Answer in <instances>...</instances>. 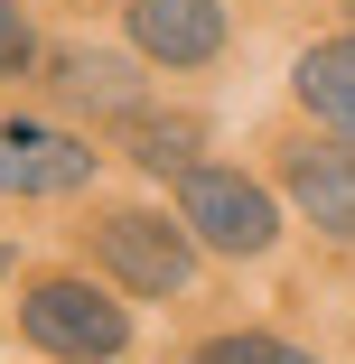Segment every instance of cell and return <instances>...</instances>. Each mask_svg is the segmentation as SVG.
I'll use <instances>...</instances> for the list:
<instances>
[{"instance_id": "6da1fadb", "label": "cell", "mask_w": 355, "mask_h": 364, "mask_svg": "<svg viewBox=\"0 0 355 364\" xmlns=\"http://www.w3.org/2000/svg\"><path fill=\"white\" fill-rule=\"evenodd\" d=\"M178 225L206 243V252H234V262H253V252H271L280 243V205H271V187H253L243 168H178Z\"/></svg>"}, {"instance_id": "7a4b0ae2", "label": "cell", "mask_w": 355, "mask_h": 364, "mask_svg": "<svg viewBox=\"0 0 355 364\" xmlns=\"http://www.w3.org/2000/svg\"><path fill=\"white\" fill-rule=\"evenodd\" d=\"M94 262L122 289H140V299H178L196 280V234L169 225V215H103L94 225Z\"/></svg>"}, {"instance_id": "3957f363", "label": "cell", "mask_w": 355, "mask_h": 364, "mask_svg": "<svg viewBox=\"0 0 355 364\" xmlns=\"http://www.w3.org/2000/svg\"><path fill=\"white\" fill-rule=\"evenodd\" d=\"M19 327H28V346H47V355H122V346H131V318L103 299L94 280H38L28 309H19Z\"/></svg>"}, {"instance_id": "277c9868", "label": "cell", "mask_w": 355, "mask_h": 364, "mask_svg": "<svg viewBox=\"0 0 355 364\" xmlns=\"http://www.w3.org/2000/svg\"><path fill=\"white\" fill-rule=\"evenodd\" d=\"M94 178V150L47 122H0V196H75Z\"/></svg>"}, {"instance_id": "5b68a950", "label": "cell", "mask_w": 355, "mask_h": 364, "mask_svg": "<svg viewBox=\"0 0 355 364\" xmlns=\"http://www.w3.org/2000/svg\"><path fill=\"white\" fill-rule=\"evenodd\" d=\"M280 187H290V205L309 215L318 234L355 243V150H346V140H318V150H290V159H280Z\"/></svg>"}, {"instance_id": "8992f818", "label": "cell", "mask_w": 355, "mask_h": 364, "mask_svg": "<svg viewBox=\"0 0 355 364\" xmlns=\"http://www.w3.org/2000/svg\"><path fill=\"white\" fill-rule=\"evenodd\" d=\"M131 47L159 65H206L225 47V0H131Z\"/></svg>"}, {"instance_id": "52a82bcc", "label": "cell", "mask_w": 355, "mask_h": 364, "mask_svg": "<svg viewBox=\"0 0 355 364\" xmlns=\"http://www.w3.org/2000/svg\"><path fill=\"white\" fill-rule=\"evenodd\" d=\"M290 85H300V103H309L318 122H337V131L355 140V28H346V38H318V47L300 56Z\"/></svg>"}, {"instance_id": "ba28073f", "label": "cell", "mask_w": 355, "mask_h": 364, "mask_svg": "<svg viewBox=\"0 0 355 364\" xmlns=\"http://www.w3.org/2000/svg\"><path fill=\"white\" fill-rule=\"evenodd\" d=\"M56 94L85 103V112H131V103H140V75H131V56L75 47V56H56Z\"/></svg>"}, {"instance_id": "9c48e42d", "label": "cell", "mask_w": 355, "mask_h": 364, "mask_svg": "<svg viewBox=\"0 0 355 364\" xmlns=\"http://www.w3.org/2000/svg\"><path fill=\"white\" fill-rule=\"evenodd\" d=\"M196 140H206L196 122H140V131H131V159L169 178V168H187V159H196Z\"/></svg>"}, {"instance_id": "30bf717a", "label": "cell", "mask_w": 355, "mask_h": 364, "mask_svg": "<svg viewBox=\"0 0 355 364\" xmlns=\"http://www.w3.org/2000/svg\"><path fill=\"white\" fill-rule=\"evenodd\" d=\"M206 364H300V346L290 336H216Z\"/></svg>"}, {"instance_id": "8fae6325", "label": "cell", "mask_w": 355, "mask_h": 364, "mask_svg": "<svg viewBox=\"0 0 355 364\" xmlns=\"http://www.w3.org/2000/svg\"><path fill=\"white\" fill-rule=\"evenodd\" d=\"M28 56H38V38H28V19L10 10V0H0V75H19Z\"/></svg>"}, {"instance_id": "7c38bea8", "label": "cell", "mask_w": 355, "mask_h": 364, "mask_svg": "<svg viewBox=\"0 0 355 364\" xmlns=\"http://www.w3.org/2000/svg\"><path fill=\"white\" fill-rule=\"evenodd\" d=\"M0 280H10V252H0Z\"/></svg>"}]
</instances>
